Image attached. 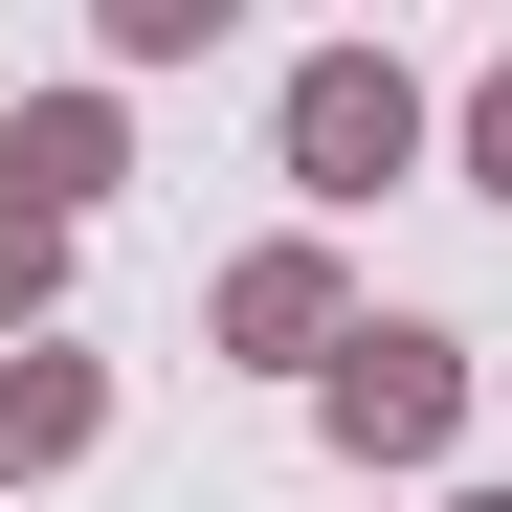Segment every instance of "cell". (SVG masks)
<instances>
[{
  "instance_id": "1",
  "label": "cell",
  "mask_w": 512,
  "mask_h": 512,
  "mask_svg": "<svg viewBox=\"0 0 512 512\" xmlns=\"http://www.w3.org/2000/svg\"><path fill=\"white\" fill-rule=\"evenodd\" d=\"M401 134H423V90H401V67H312V90H290L312 201H379V179H401Z\"/></svg>"
},
{
  "instance_id": "2",
  "label": "cell",
  "mask_w": 512,
  "mask_h": 512,
  "mask_svg": "<svg viewBox=\"0 0 512 512\" xmlns=\"http://www.w3.org/2000/svg\"><path fill=\"white\" fill-rule=\"evenodd\" d=\"M446 334H357V357H334V446H446Z\"/></svg>"
},
{
  "instance_id": "3",
  "label": "cell",
  "mask_w": 512,
  "mask_h": 512,
  "mask_svg": "<svg viewBox=\"0 0 512 512\" xmlns=\"http://www.w3.org/2000/svg\"><path fill=\"white\" fill-rule=\"evenodd\" d=\"M90 179H112V112H23V134H0V201H45V223H67Z\"/></svg>"
},
{
  "instance_id": "4",
  "label": "cell",
  "mask_w": 512,
  "mask_h": 512,
  "mask_svg": "<svg viewBox=\"0 0 512 512\" xmlns=\"http://www.w3.org/2000/svg\"><path fill=\"white\" fill-rule=\"evenodd\" d=\"M67 446H90V357H23L0 379V468H67Z\"/></svg>"
},
{
  "instance_id": "5",
  "label": "cell",
  "mask_w": 512,
  "mask_h": 512,
  "mask_svg": "<svg viewBox=\"0 0 512 512\" xmlns=\"http://www.w3.org/2000/svg\"><path fill=\"white\" fill-rule=\"evenodd\" d=\"M223 334H268V357H290V334H334V268H312V245H268V268L223 290Z\"/></svg>"
},
{
  "instance_id": "6",
  "label": "cell",
  "mask_w": 512,
  "mask_h": 512,
  "mask_svg": "<svg viewBox=\"0 0 512 512\" xmlns=\"http://www.w3.org/2000/svg\"><path fill=\"white\" fill-rule=\"evenodd\" d=\"M45 268H67V223H45V201H0V312H45Z\"/></svg>"
},
{
  "instance_id": "7",
  "label": "cell",
  "mask_w": 512,
  "mask_h": 512,
  "mask_svg": "<svg viewBox=\"0 0 512 512\" xmlns=\"http://www.w3.org/2000/svg\"><path fill=\"white\" fill-rule=\"evenodd\" d=\"M468 179L512 201V67H490V90H468Z\"/></svg>"
}]
</instances>
